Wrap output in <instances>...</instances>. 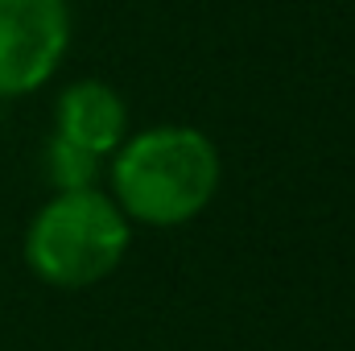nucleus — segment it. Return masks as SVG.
Masks as SVG:
<instances>
[{
  "mask_svg": "<svg viewBox=\"0 0 355 351\" xmlns=\"http://www.w3.org/2000/svg\"><path fill=\"white\" fill-rule=\"evenodd\" d=\"M219 149L190 124H153L112 153V198L128 223L178 228L202 215L219 190Z\"/></svg>",
  "mask_w": 355,
  "mask_h": 351,
  "instance_id": "1",
  "label": "nucleus"
},
{
  "mask_svg": "<svg viewBox=\"0 0 355 351\" xmlns=\"http://www.w3.org/2000/svg\"><path fill=\"white\" fill-rule=\"evenodd\" d=\"M128 215L103 190L54 194L25 232V264L58 289H83L112 277L128 252Z\"/></svg>",
  "mask_w": 355,
  "mask_h": 351,
  "instance_id": "2",
  "label": "nucleus"
},
{
  "mask_svg": "<svg viewBox=\"0 0 355 351\" xmlns=\"http://www.w3.org/2000/svg\"><path fill=\"white\" fill-rule=\"evenodd\" d=\"M71 46L67 0H0V99L37 91Z\"/></svg>",
  "mask_w": 355,
  "mask_h": 351,
  "instance_id": "3",
  "label": "nucleus"
},
{
  "mask_svg": "<svg viewBox=\"0 0 355 351\" xmlns=\"http://www.w3.org/2000/svg\"><path fill=\"white\" fill-rule=\"evenodd\" d=\"M54 137L75 141L95 157H112L128 137V108L120 91L103 79H79L54 103Z\"/></svg>",
  "mask_w": 355,
  "mask_h": 351,
  "instance_id": "4",
  "label": "nucleus"
},
{
  "mask_svg": "<svg viewBox=\"0 0 355 351\" xmlns=\"http://www.w3.org/2000/svg\"><path fill=\"white\" fill-rule=\"evenodd\" d=\"M103 174V157H95L91 149L50 137L46 145V178L54 182V194H71V190H99Z\"/></svg>",
  "mask_w": 355,
  "mask_h": 351,
  "instance_id": "5",
  "label": "nucleus"
}]
</instances>
